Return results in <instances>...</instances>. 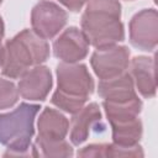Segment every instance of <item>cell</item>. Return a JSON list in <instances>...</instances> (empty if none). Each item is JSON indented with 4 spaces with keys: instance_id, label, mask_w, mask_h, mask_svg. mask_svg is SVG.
Here are the masks:
<instances>
[{
    "instance_id": "cell-3",
    "label": "cell",
    "mask_w": 158,
    "mask_h": 158,
    "mask_svg": "<svg viewBox=\"0 0 158 158\" xmlns=\"http://www.w3.org/2000/svg\"><path fill=\"white\" fill-rule=\"evenodd\" d=\"M40 110L38 105L22 102L14 111L0 114V143L9 151L5 156L36 157V147H30L33 136V122Z\"/></svg>"
},
{
    "instance_id": "cell-17",
    "label": "cell",
    "mask_w": 158,
    "mask_h": 158,
    "mask_svg": "<svg viewBox=\"0 0 158 158\" xmlns=\"http://www.w3.org/2000/svg\"><path fill=\"white\" fill-rule=\"evenodd\" d=\"M37 146L41 148L42 154L46 157H70L73 156V148L64 139L62 141L37 139Z\"/></svg>"
},
{
    "instance_id": "cell-4",
    "label": "cell",
    "mask_w": 158,
    "mask_h": 158,
    "mask_svg": "<svg viewBox=\"0 0 158 158\" xmlns=\"http://www.w3.org/2000/svg\"><path fill=\"white\" fill-rule=\"evenodd\" d=\"M58 89L69 95L86 98L93 93L94 81L88 69L83 64L60 63L57 67Z\"/></svg>"
},
{
    "instance_id": "cell-11",
    "label": "cell",
    "mask_w": 158,
    "mask_h": 158,
    "mask_svg": "<svg viewBox=\"0 0 158 158\" xmlns=\"http://www.w3.org/2000/svg\"><path fill=\"white\" fill-rule=\"evenodd\" d=\"M101 122V112L96 104H89L88 106H83L78 112L74 114L72 120V130H70V141L74 144L83 143L90 131Z\"/></svg>"
},
{
    "instance_id": "cell-21",
    "label": "cell",
    "mask_w": 158,
    "mask_h": 158,
    "mask_svg": "<svg viewBox=\"0 0 158 158\" xmlns=\"http://www.w3.org/2000/svg\"><path fill=\"white\" fill-rule=\"evenodd\" d=\"M2 36H4V23H2V20L0 17V42H1Z\"/></svg>"
},
{
    "instance_id": "cell-16",
    "label": "cell",
    "mask_w": 158,
    "mask_h": 158,
    "mask_svg": "<svg viewBox=\"0 0 158 158\" xmlns=\"http://www.w3.org/2000/svg\"><path fill=\"white\" fill-rule=\"evenodd\" d=\"M51 101L57 107H59V109H62L69 114H75L84 106V104L86 102V98L74 96V95H69V94H65L63 91L57 90L53 94Z\"/></svg>"
},
{
    "instance_id": "cell-23",
    "label": "cell",
    "mask_w": 158,
    "mask_h": 158,
    "mask_svg": "<svg viewBox=\"0 0 158 158\" xmlns=\"http://www.w3.org/2000/svg\"><path fill=\"white\" fill-rule=\"evenodd\" d=\"M0 48H1V47H0Z\"/></svg>"
},
{
    "instance_id": "cell-10",
    "label": "cell",
    "mask_w": 158,
    "mask_h": 158,
    "mask_svg": "<svg viewBox=\"0 0 158 158\" xmlns=\"http://www.w3.org/2000/svg\"><path fill=\"white\" fill-rule=\"evenodd\" d=\"M99 95L104 101L123 102L137 98L133 89V80L130 74L105 79L99 83Z\"/></svg>"
},
{
    "instance_id": "cell-1",
    "label": "cell",
    "mask_w": 158,
    "mask_h": 158,
    "mask_svg": "<svg viewBox=\"0 0 158 158\" xmlns=\"http://www.w3.org/2000/svg\"><path fill=\"white\" fill-rule=\"evenodd\" d=\"M121 5L117 0H90L81 17L83 33L96 48L114 46L125 37L120 21Z\"/></svg>"
},
{
    "instance_id": "cell-15",
    "label": "cell",
    "mask_w": 158,
    "mask_h": 158,
    "mask_svg": "<svg viewBox=\"0 0 158 158\" xmlns=\"http://www.w3.org/2000/svg\"><path fill=\"white\" fill-rule=\"evenodd\" d=\"M141 107H142V102L138 98L123 102L104 101V109L110 123L137 117L138 114L141 112Z\"/></svg>"
},
{
    "instance_id": "cell-6",
    "label": "cell",
    "mask_w": 158,
    "mask_h": 158,
    "mask_svg": "<svg viewBox=\"0 0 158 158\" xmlns=\"http://www.w3.org/2000/svg\"><path fill=\"white\" fill-rule=\"evenodd\" d=\"M33 32L42 38L54 37L67 22V12L51 1L38 2L31 15Z\"/></svg>"
},
{
    "instance_id": "cell-8",
    "label": "cell",
    "mask_w": 158,
    "mask_h": 158,
    "mask_svg": "<svg viewBox=\"0 0 158 158\" xmlns=\"http://www.w3.org/2000/svg\"><path fill=\"white\" fill-rule=\"evenodd\" d=\"M89 43L81 31L75 27L65 30L53 43L54 56L64 63H75L88 54Z\"/></svg>"
},
{
    "instance_id": "cell-18",
    "label": "cell",
    "mask_w": 158,
    "mask_h": 158,
    "mask_svg": "<svg viewBox=\"0 0 158 158\" xmlns=\"http://www.w3.org/2000/svg\"><path fill=\"white\" fill-rule=\"evenodd\" d=\"M19 98V90L10 80L0 78V109L12 106Z\"/></svg>"
},
{
    "instance_id": "cell-2",
    "label": "cell",
    "mask_w": 158,
    "mask_h": 158,
    "mask_svg": "<svg viewBox=\"0 0 158 158\" xmlns=\"http://www.w3.org/2000/svg\"><path fill=\"white\" fill-rule=\"evenodd\" d=\"M49 46L44 38L30 30H23L0 48V68L9 78H21L31 67L44 62Z\"/></svg>"
},
{
    "instance_id": "cell-20",
    "label": "cell",
    "mask_w": 158,
    "mask_h": 158,
    "mask_svg": "<svg viewBox=\"0 0 158 158\" xmlns=\"http://www.w3.org/2000/svg\"><path fill=\"white\" fill-rule=\"evenodd\" d=\"M89 0H60V2L68 7L70 11H78L81 9V6Z\"/></svg>"
},
{
    "instance_id": "cell-12",
    "label": "cell",
    "mask_w": 158,
    "mask_h": 158,
    "mask_svg": "<svg viewBox=\"0 0 158 158\" xmlns=\"http://www.w3.org/2000/svg\"><path fill=\"white\" fill-rule=\"evenodd\" d=\"M69 128L64 115L53 109H44L38 118V138L42 141H62Z\"/></svg>"
},
{
    "instance_id": "cell-14",
    "label": "cell",
    "mask_w": 158,
    "mask_h": 158,
    "mask_svg": "<svg viewBox=\"0 0 158 158\" xmlns=\"http://www.w3.org/2000/svg\"><path fill=\"white\" fill-rule=\"evenodd\" d=\"M111 127L114 143L118 146H135L142 135V123L138 117L111 122Z\"/></svg>"
},
{
    "instance_id": "cell-13",
    "label": "cell",
    "mask_w": 158,
    "mask_h": 158,
    "mask_svg": "<svg viewBox=\"0 0 158 158\" xmlns=\"http://www.w3.org/2000/svg\"><path fill=\"white\" fill-rule=\"evenodd\" d=\"M131 78L135 80L138 91L144 98L156 95L154 60L148 57H136L131 63Z\"/></svg>"
},
{
    "instance_id": "cell-19",
    "label": "cell",
    "mask_w": 158,
    "mask_h": 158,
    "mask_svg": "<svg viewBox=\"0 0 158 158\" xmlns=\"http://www.w3.org/2000/svg\"><path fill=\"white\" fill-rule=\"evenodd\" d=\"M80 157H107V144H90L78 152Z\"/></svg>"
},
{
    "instance_id": "cell-7",
    "label": "cell",
    "mask_w": 158,
    "mask_h": 158,
    "mask_svg": "<svg viewBox=\"0 0 158 158\" xmlns=\"http://www.w3.org/2000/svg\"><path fill=\"white\" fill-rule=\"evenodd\" d=\"M158 40V16L154 9L136 14L130 22V41L142 51H153Z\"/></svg>"
},
{
    "instance_id": "cell-5",
    "label": "cell",
    "mask_w": 158,
    "mask_h": 158,
    "mask_svg": "<svg viewBox=\"0 0 158 158\" xmlns=\"http://www.w3.org/2000/svg\"><path fill=\"white\" fill-rule=\"evenodd\" d=\"M130 51L126 47L109 46L98 48L91 57V67L101 79H111L125 73L128 67Z\"/></svg>"
},
{
    "instance_id": "cell-9",
    "label": "cell",
    "mask_w": 158,
    "mask_h": 158,
    "mask_svg": "<svg viewBox=\"0 0 158 158\" xmlns=\"http://www.w3.org/2000/svg\"><path fill=\"white\" fill-rule=\"evenodd\" d=\"M52 85L51 72L46 67L36 65L28 69L19 83V93L28 100H43Z\"/></svg>"
},
{
    "instance_id": "cell-22",
    "label": "cell",
    "mask_w": 158,
    "mask_h": 158,
    "mask_svg": "<svg viewBox=\"0 0 158 158\" xmlns=\"http://www.w3.org/2000/svg\"><path fill=\"white\" fill-rule=\"evenodd\" d=\"M1 1H2V0H0V4H1Z\"/></svg>"
}]
</instances>
